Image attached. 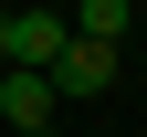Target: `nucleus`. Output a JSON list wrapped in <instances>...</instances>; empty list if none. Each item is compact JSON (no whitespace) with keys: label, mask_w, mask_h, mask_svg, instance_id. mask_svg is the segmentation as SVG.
<instances>
[{"label":"nucleus","mask_w":147,"mask_h":137,"mask_svg":"<svg viewBox=\"0 0 147 137\" xmlns=\"http://www.w3.org/2000/svg\"><path fill=\"white\" fill-rule=\"evenodd\" d=\"M42 137H53V127H42Z\"/></svg>","instance_id":"6"},{"label":"nucleus","mask_w":147,"mask_h":137,"mask_svg":"<svg viewBox=\"0 0 147 137\" xmlns=\"http://www.w3.org/2000/svg\"><path fill=\"white\" fill-rule=\"evenodd\" d=\"M74 42L63 11H42V0H11V63H53V53Z\"/></svg>","instance_id":"3"},{"label":"nucleus","mask_w":147,"mask_h":137,"mask_svg":"<svg viewBox=\"0 0 147 137\" xmlns=\"http://www.w3.org/2000/svg\"><path fill=\"white\" fill-rule=\"evenodd\" d=\"M63 21L84 32V42H126V21H137V0H63Z\"/></svg>","instance_id":"4"},{"label":"nucleus","mask_w":147,"mask_h":137,"mask_svg":"<svg viewBox=\"0 0 147 137\" xmlns=\"http://www.w3.org/2000/svg\"><path fill=\"white\" fill-rule=\"evenodd\" d=\"M42 74H53V95H105V85H116V42H84V32H74Z\"/></svg>","instance_id":"2"},{"label":"nucleus","mask_w":147,"mask_h":137,"mask_svg":"<svg viewBox=\"0 0 147 137\" xmlns=\"http://www.w3.org/2000/svg\"><path fill=\"white\" fill-rule=\"evenodd\" d=\"M53 106H63V95H53V74H42V63H0V116H11V137H42V127H53Z\"/></svg>","instance_id":"1"},{"label":"nucleus","mask_w":147,"mask_h":137,"mask_svg":"<svg viewBox=\"0 0 147 137\" xmlns=\"http://www.w3.org/2000/svg\"><path fill=\"white\" fill-rule=\"evenodd\" d=\"M0 63H11V0H0Z\"/></svg>","instance_id":"5"}]
</instances>
